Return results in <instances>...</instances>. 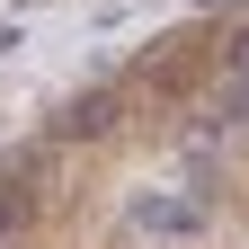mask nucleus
<instances>
[{"instance_id": "obj_1", "label": "nucleus", "mask_w": 249, "mask_h": 249, "mask_svg": "<svg viewBox=\"0 0 249 249\" xmlns=\"http://www.w3.org/2000/svg\"><path fill=\"white\" fill-rule=\"evenodd\" d=\"M134 231L187 240V231H205V205H196V196H169V187H151V196H134Z\"/></svg>"}, {"instance_id": "obj_2", "label": "nucleus", "mask_w": 249, "mask_h": 249, "mask_svg": "<svg viewBox=\"0 0 249 249\" xmlns=\"http://www.w3.org/2000/svg\"><path fill=\"white\" fill-rule=\"evenodd\" d=\"M107 116H116V98H107V89H89V98H71V107L53 116V134H107Z\"/></svg>"}, {"instance_id": "obj_3", "label": "nucleus", "mask_w": 249, "mask_h": 249, "mask_svg": "<svg viewBox=\"0 0 249 249\" xmlns=\"http://www.w3.org/2000/svg\"><path fill=\"white\" fill-rule=\"evenodd\" d=\"M18 223H27V196H18V187H0V240H9Z\"/></svg>"}]
</instances>
